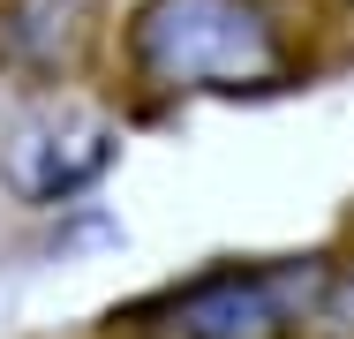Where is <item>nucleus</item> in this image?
<instances>
[{"instance_id": "obj_3", "label": "nucleus", "mask_w": 354, "mask_h": 339, "mask_svg": "<svg viewBox=\"0 0 354 339\" xmlns=\"http://www.w3.org/2000/svg\"><path fill=\"white\" fill-rule=\"evenodd\" d=\"M324 286H332L324 257L212 264L181 286H158L136 309V324H143V339H286L309 324Z\"/></svg>"}, {"instance_id": "obj_1", "label": "nucleus", "mask_w": 354, "mask_h": 339, "mask_svg": "<svg viewBox=\"0 0 354 339\" xmlns=\"http://www.w3.org/2000/svg\"><path fill=\"white\" fill-rule=\"evenodd\" d=\"M113 53L143 106L272 98L301 83V23L286 0H129Z\"/></svg>"}, {"instance_id": "obj_2", "label": "nucleus", "mask_w": 354, "mask_h": 339, "mask_svg": "<svg viewBox=\"0 0 354 339\" xmlns=\"http://www.w3.org/2000/svg\"><path fill=\"white\" fill-rule=\"evenodd\" d=\"M129 151V113L83 83H23L0 113V189L23 211L83 203Z\"/></svg>"}]
</instances>
